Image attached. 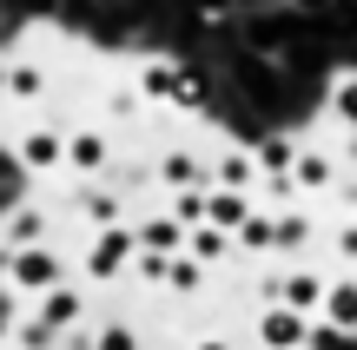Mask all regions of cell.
<instances>
[{"label":"cell","mask_w":357,"mask_h":350,"mask_svg":"<svg viewBox=\"0 0 357 350\" xmlns=\"http://www.w3.org/2000/svg\"><path fill=\"white\" fill-rule=\"evenodd\" d=\"M265 344H271V350H291V344H305V324H298L291 311H271V317H265Z\"/></svg>","instance_id":"1"},{"label":"cell","mask_w":357,"mask_h":350,"mask_svg":"<svg viewBox=\"0 0 357 350\" xmlns=\"http://www.w3.org/2000/svg\"><path fill=\"white\" fill-rule=\"evenodd\" d=\"M331 324H337V331H351V324H357V291H351V285L331 298Z\"/></svg>","instance_id":"2"},{"label":"cell","mask_w":357,"mask_h":350,"mask_svg":"<svg viewBox=\"0 0 357 350\" xmlns=\"http://www.w3.org/2000/svg\"><path fill=\"white\" fill-rule=\"evenodd\" d=\"M20 278H26V285H47V278H53V258H20Z\"/></svg>","instance_id":"3"},{"label":"cell","mask_w":357,"mask_h":350,"mask_svg":"<svg viewBox=\"0 0 357 350\" xmlns=\"http://www.w3.org/2000/svg\"><path fill=\"white\" fill-rule=\"evenodd\" d=\"M318 350H351V344H331V337H318Z\"/></svg>","instance_id":"4"},{"label":"cell","mask_w":357,"mask_h":350,"mask_svg":"<svg viewBox=\"0 0 357 350\" xmlns=\"http://www.w3.org/2000/svg\"><path fill=\"white\" fill-rule=\"evenodd\" d=\"M199 350H225V344H199Z\"/></svg>","instance_id":"5"}]
</instances>
